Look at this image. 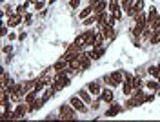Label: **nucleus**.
I'll list each match as a JSON object with an SVG mask.
<instances>
[{"instance_id": "nucleus-8", "label": "nucleus", "mask_w": 160, "mask_h": 122, "mask_svg": "<svg viewBox=\"0 0 160 122\" xmlns=\"http://www.w3.org/2000/svg\"><path fill=\"white\" fill-rule=\"evenodd\" d=\"M22 22V13H11L8 18V28H17Z\"/></svg>"}, {"instance_id": "nucleus-26", "label": "nucleus", "mask_w": 160, "mask_h": 122, "mask_svg": "<svg viewBox=\"0 0 160 122\" xmlns=\"http://www.w3.org/2000/svg\"><path fill=\"white\" fill-rule=\"evenodd\" d=\"M148 73H149L151 77H155V79H158V77H160V68H158V66H151L149 69H148Z\"/></svg>"}, {"instance_id": "nucleus-25", "label": "nucleus", "mask_w": 160, "mask_h": 122, "mask_svg": "<svg viewBox=\"0 0 160 122\" xmlns=\"http://www.w3.org/2000/svg\"><path fill=\"white\" fill-rule=\"evenodd\" d=\"M133 4H135V0H122V2H120L122 9L126 11V13H128V11H129L131 8H133Z\"/></svg>"}, {"instance_id": "nucleus-29", "label": "nucleus", "mask_w": 160, "mask_h": 122, "mask_svg": "<svg viewBox=\"0 0 160 122\" xmlns=\"http://www.w3.org/2000/svg\"><path fill=\"white\" fill-rule=\"evenodd\" d=\"M55 79H60V82L64 84V88H68V86L71 84V79L68 77V75H64V77H55Z\"/></svg>"}, {"instance_id": "nucleus-7", "label": "nucleus", "mask_w": 160, "mask_h": 122, "mask_svg": "<svg viewBox=\"0 0 160 122\" xmlns=\"http://www.w3.org/2000/svg\"><path fill=\"white\" fill-rule=\"evenodd\" d=\"M142 9H144V0H135V4H133V8L128 11V15L135 18V17H137V15H138Z\"/></svg>"}, {"instance_id": "nucleus-23", "label": "nucleus", "mask_w": 160, "mask_h": 122, "mask_svg": "<svg viewBox=\"0 0 160 122\" xmlns=\"http://www.w3.org/2000/svg\"><path fill=\"white\" fill-rule=\"evenodd\" d=\"M120 111H122V108H120L118 104H113L109 109L106 111V117H115V115H117V113H120Z\"/></svg>"}, {"instance_id": "nucleus-34", "label": "nucleus", "mask_w": 160, "mask_h": 122, "mask_svg": "<svg viewBox=\"0 0 160 122\" xmlns=\"http://www.w3.org/2000/svg\"><path fill=\"white\" fill-rule=\"evenodd\" d=\"M155 100V95H148V97H146V102H153Z\"/></svg>"}, {"instance_id": "nucleus-18", "label": "nucleus", "mask_w": 160, "mask_h": 122, "mask_svg": "<svg viewBox=\"0 0 160 122\" xmlns=\"http://www.w3.org/2000/svg\"><path fill=\"white\" fill-rule=\"evenodd\" d=\"M146 88L148 89H151V91H157V93H160V80H149L148 84H146Z\"/></svg>"}, {"instance_id": "nucleus-12", "label": "nucleus", "mask_w": 160, "mask_h": 122, "mask_svg": "<svg viewBox=\"0 0 160 122\" xmlns=\"http://www.w3.org/2000/svg\"><path fill=\"white\" fill-rule=\"evenodd\" d=\"M131 95H133V100L137 102V106H138V104H142V102H146V97H144L142 88H140V89H133V93H131Z\"/></svg>"}, {"instance_id": "nucleus-37", "label": "nucleus", "mask_w": 160, "mask_h": 122, "mask_svg": "<svg viewBox=\"0 0 160 122\" xmlns=\"http://www.w3.org/2000/svg\"><path fill=\"white\" fill-rule=\"evenodd\" d=\"M97 2H98V0H89V4H97Z\"/></svg>"}, {"instance_id": "nucleus-15", "label": "nucleus", "mask_w": 160, "mask_h": 122, "mask_svg": "<svg viewBox=\"0 0 160 122\" xmlns=\"http://www.w3.org/2000/svg\"><path fill=\"white\" fill-rule=\"evenodd\" d=\"M91 6H93V9H95V13H102V11H106V8H108L109 4H108L106 0H98L97 4H91Z\"/></svg>"}, {"instance_id": "nucleus-36", "label": "nucleus", "mask_w": 160, "mask_h": 122, "mask_svg": "<svg viewBox=\"0 0 160 122\" xmlns=\"http://www.w3.org/2000/svg\"><path fill=\"white\" fill-rule=\"evenodd\" d=\"M4 53H11V46H6L4 48Z\"/></svg>"}, {"instance_id": "nucleus-16", "label": "nucleus", "mask_w": 160, "mask_h": 122, "mask_svg": "<svg viewBox=\"0 0 160 122\" xmlns=\"http://www.w3.org/2000/svg\"><path fill=\"white\" fill-rule=\"evenodd\" d=\"M78 97H80V99H82L84 102H86L88 106H89L91 102H93V100H91V93H89V89H80V91H78Z\"/></svg>"}, {"instance_id": "nucleus-20", "label": "nucleus", "mask_w": 160, "mask_h": 122, "mask_svg": "<svg viewBox=\"0 0 160 122\" xmlns=\"http://www.w3.org/2000/svg\"><path fill=\"white\" fill-rule=\"evenodd\" d=\"M104 53H106L104 48H93V51H91V58H93V60H98Z\"/></svg>"}, {"instance_id": "nucleus-4", "label": "nucleus", "mask_w": 160, "mask_h": 122, "mask_svg": "<svg viewBox=\"0 0 160 122\" xmlns=\"http://www.w3.org/2000/svg\"><path fill=\"white\" fill-rule=\"evenodd\" d=\"M109 11H111V15L117 18V20H122V6H120V2L118 0H111L109 2Z\"/></svg>"}, {"instance_id": "nucleus-30", "label": "nucleus", "mask_w": 160, "mask_h": 122, "mask_svg": "<svg viewBox=\"0 0 160 122\" xmlns=\"http://www.w3.org/2000/svg\"><path fill=\"white\" fill-rule=\"evenodd\" d=\"M149 28H151V29H153V31L160 29V15H158V17H157V18H155V22H153V24H151Z\"/></svg>"}, {"instance_id": "nucleus-38", "label": "nucleus", "mask_w": 160, "mask_h": 122, "mask_svg": "<svg viewBox=\"0 0 160 122\" xmlns=\"http://www.w3.org/2000/svg\"><path fill=\"white\" fill-rule=\"evenodd\" d=\"M53 2H57V0H49V4H53Z\"/></svg>"}, {"instance_id": "nucleus-32", "label": "nucleus", "mask_w": 160, "mask_h": 122, "mask_svg": "<svg viewBox=\"0 0 160 122\" xmlns=\"http://www.w3.org/2000/svg\"><path fill=\"white\" fill-rule=\"evenodd\" d=\"M35 9H37V11H42V9H44V2H42V0H38V2L35 4Z\"/></svg>"}, {"instance_id": "nucleus-21", "label": "nucleus", "mask_w": 160, "mask_h": 122, "mask_svg": "<svg viewBox=\"0 0 160 122\" xmlns=\"http://www.w3.org/2000/svg\"><path fill=\"white\" fill-rule=\"evenodd\" d=\"M122 91H124V95H131L133 93V82H129V80L122 82Z\"/></svg>"}, {"instance_id": "nucleus-24", "label": "nucleus", "mask_w": 160, "mask_h": 122, "mask_svg": "<svg viewBox=\"0 0 160 122\" xmlns=\"http://www.w3.org/2000/svg\"><path fill=\"white\" fill-rule=\"evenodd\" d=\"M149 42L153 44V46H155V44H158V42H160V29H157V31H153V33H151Z\"/></svg>"}, {"instance_id": "nucleus-13", "label": "nucleus", "mask_w": 160, "mask_h": 122, "mask_svg": "<svg viewBox=\"0 0 160 122\" xmlns=\"http://www.w3.org/2000/svg\"><path fill=\"white\" fill-rule=\"evenodd\" d=\"M66 68H69V62L66 60V58H60L58 62L53 64V71H62V69H66Z\"/></svg>"}, {"instance_id": "nucleus-33", "label": "nucleus", "mask_w": 160, "mask_h": 122, "mask_svg": "<svg viewBox=\"0 0 160 122\" xmlns=\"http://www.w3.org/2000/svg\"><path fill=\"white\" fill-rule=\"evenodd\" d=\"M6 28H8V26H4V28L0 29V35H2V37H6V35H8V29H6Z\"/></svg>"}, {"instance_id": "nucleus-35", "label": "nucleus", "mask_w": 160, "mask_h": 122, "mask_svg": "<svg viewBox=\"0 0 160 122\" xmlns=\"http://www.w3.org/2000/svg\"><path fill=\"white\" fill-rule=\"evenodd\" d=\"M31 20H33V17L31 15H26V24H31Z\"/></svg>"}, {"instance_id": "nucleus-10", "label": "nucleus", "mask_w": 160, "mask_h": 122, "mask_svg": "<svg viewBox=\"0 0 160 122\" xmlns=\"http://www.w3.org/2000/svg\"><path fill=\"white\" fill-rule=\"evenodd\" d=\"M91 60H93L91 58V53H84V51L80 53V66H82V69H88L91 66Z\"/></svg>"}, {"instance_id": "nucleus-17", "label": "nucleus", "mask_w": 160, "mask_h": 122, "mask_svg": "<svg viewBox=\"0 0 160 122\" xmlns=\"http://www.w3.org/2000/svg\"><path fill=\"white\" fill-rule=\"evenodd\" d=\"M157 17H158V11H157V8L153 6V8L149 9V13H148V28H149L151 24L155 22V18H157Z\"/></svg>"}, {"instance_id": "nucleus-11", "label": "nucleus", "mask_w": 160, "mask_h": 122, "mask_svg": "<svg viewBox=\"0 0 160 122\" xmlns=\"http://www.w3.org/2000/svg\"><path fill=\"white\" fill-rule=\"evenodd\" d=\"M88 89H89L91 95H100V93H102V86H100L98 80H93V82L88 84Z\"/></svg>"}, {"instance_id": "nucleus-1", "label": "nucleus", "mask_w": 160, "mask_h": 122, "mask_svg": "<svg viewBox=\"0 0 160 122\" xmlns=\"http://www.w3.org/2000/svg\"><path fill=\"white\" fill-rule=\"evenodd\" d=\"M104 82H108L111 88L122 86V82H124V71H113L111 75H106L104 77Z\"/></svg>"}, {"instance_id": "nucleus-39", "label": "nucleus", "mask_w": 160, "mask_h": 122, "mask_svg": "<svg viewBox=\"0 0 160 122\" xmlns=\"http://www.w3.org/2000/svg\"><path fill=\"white\" fill-rule=\"evenodd\" d=\"M158 80H160V77H158Z\"/></svg>"}, {"instance_id": "nucleus-31", "label": "nucleus", "mask_w": 160, "mask_h": 122, "mask_svg": "<svg viewBox=\"0 0 160 122\" xmlns=\"http://www.w3.org/2000/svg\"><path fill=\"white\" fill-rule=\"evenodd\" d=\"M80 2H82V0H71V2H69V6L73 8V9H77V8L80 6Z\"/></svg>"}, {"instance_id": "nucleus-27", "label": "nucleus", "mask_w": 160, "mask_h": 122, "mask_svg": "<svg viewBox=\"0 0 160 122\" xmlns=\"http://www.w3.org/2000/svg\"><path fill=\"white\" fill-rule=\"evenodd\" d=\"M91 24H97V13H93L88 18H84V26H91Z\"/></svg>"}, {"instance_id": "nucleus-2", "label": "nucleus", "mask_w": 160, "mask_h": 122, "mask_svg": "<svg viewBox=\"0 0 160 122\" xmlns=\"http://www.w3.org/2000/svg\"><path fill=\"white\" fill-rule=\"evenodd\" d=\"M58 113H60V119H75V113H78L71 104H62L58 108Z\"/></svg>"}, {"instance_id": "nucleus-22", "label": "nucleus", "mask_w": 160, "mask_h": 122, "mask_svg": "<svg viewBox=\"0 0 160 122\" xmlns=\"http://www.w3.org/2000/svg\"><path fill=\"white\" fill-rule=\"evenodd\" d=\"M37 100V91L35 89H31L29 93H26V97H24V102H28V106L33 104V102Z\"/></svg>"}, {"instance_id": "nucleus-6", "label": "nucleus", "mask_w": 160, "mask_h": 122, "mask_svg": "<svg viewBox=\"0 0 160 122\" xmlns=\"http://www.w3.org/2000/svg\"><path fill=\"white\" fill-rule=\"evenodd\" d=\"M82 38H84V44H86V46H91V48H93V46H95V40H97V33H95V31H84V33H82Z\"/></svg>"}, {"instance_id": "nucleus-9", "label": "nucleus", "mask_w": 160, "mask_h": 122, "mask_svg": "<svg viewBox=\"0 0 160 122\" xmlns=\"http://www.w3.org/2000/svg\"><path fill=\"white\" fill-rule=\"evenodd\" d=\"M15 113H17V117H18V119H22L26 113H29V106H28V102H24V104L18 102V104H17V108H15Z\"/></svg>"}, {"instance_id": "nucleus-5", "label": "nucleus", "mask_w": 160, "mask_h": 122, "mask_svg": "<svg viewBox=\"0 0 160 122\" xmlns=\"http://www.w3.org/2000/svg\"><path fill=\"white\" fill-rule=\"evenodd\" d=\"M100 99H102V102L113 104V100H115V93H113V88H104V89H102V93H100Z\"/></svg>"}, {"instance_id": "nucleus-28", "label": "nucleus", "mask_w": 160, "mask_h": 122, "mask_svg": "<svg viewBox=\"0 0 160 122\" xmlns=\"http://www.w3.org/2000/svg\"><path fill=\"white\" fill-rule=\"evenodd\" d=\"M144 84H142V79L140 77H133V89H140Z\"/></svg>"}, {"instance_id": "nucleus-14", "label": "nucleus", "mask_w": 160, "mask_h": 122, "mask_svg": "<svg viewBox=\"0 0 160 122\" xmlns=\"http://www.w3.org/2000/svg\"><path fill=\"white\" fill-rule=\"evenodd\" d=\"M108 18H109V13L108 11H102V13H97V26H104L106 22H108Z\"/></svg>"}, {"instance_id": "nucleus-3", "label": "nucleus", "mask_w": 160, "mask_h": 122, "mask_svg": "<svg viewBox=\"0 0 160 122\" xmlns=\"http://www.w3.org/2000/svg\"><path fill=\"white\" fill-rule=\"evenodd\" d=\"M69 104H71V106H73V108H75L78 113H86V111H88V104L82 100L78 95H73V97L69 99Z\"/></svg>"}, {"instance_id": "nucleus-19", "label": "nucleus", "mask_w": 160, "mask_h": 122, "mask_svg": "<svg viewBox=\"0 0 160 122\" xmlns=\"http://www.w3.org/2000/svg\"><path fill=\"white\" fill-rule=\"evenodd\" d=\"M93 13H95V9H93V6H88V8H84V9L80 11L78 13V17L80 18H82V20H84V18H88V17H89V15H93Z\"/></svg>"}]
</instances>
